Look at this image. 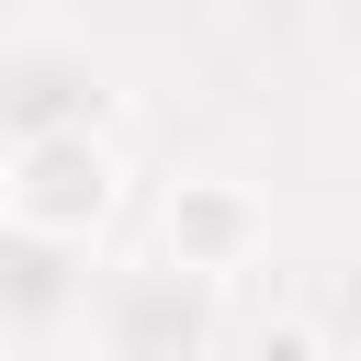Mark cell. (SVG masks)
I'll use <instances>...</instances> for the list:
<instances>
[{
  "label": "cell",
  "instance_id": "cell-2",
  "mask_svg": "<svg viewBox=\"0 0 361 361\" xmlns=\"http://www.w3.org/2000/svg\"><path fill=\"white\" fill-rule=\"evenodd\" d=\"M90 237H56L34 214L0 203V350L11 361H45L79 338V305H90Z\"/></svg>",
  "mask_w": 361,
  "mask_h": 361
},
{
  "label": "cell",
  "instance_id": "cell-5",
  "mask_svg": "<svg viewBox=\"0 0 361 361\" xmlns=\"http://www.w3.org/2000/svg\"><path fill=\"white\" fill-rule=\"evenodd\" d=\"M158 248L192 259V271H214V282H237V271L271 248V214H259L237 180H180L169 214H158Z\"/></svg>",
  "mask_w": 361,
  "mask_h": 361
},
{
  "label": "cell",
  "instance_id": "cell-1",
  "mask_svg": "<svg viewBox=\"0 0 361 361\" xmlns=\"http://www.w3.org/2000/svg\"><path fill=\"white\" fill-rule=\"evenodd\" d=\"M214 338H226V282L147 248L124 271H90V305H79L68 350H90V361H214Z\"/></svg>",
  "mask_w": 361,
  "mask_h": 361
},
{
  "label": "cell",
  "instance_id": "cell-4",
  "mask_svg": "<svg viewBox=\"0 0 361 361\" xmlns=\"http://www.w3.org/2000/svg\"><path fill=\"white\" fill-rule=\"evenodd\" d=\"M68 124H124L113 68L79 34H11L0 45V158L34 135H68Z\"/></svg>",
  "mask_w": 361,
  "mask_h": 361
},
{
  "label": "cell",
  "instance_id": "cell-3",
  "mask_svg": "<svg viewBox=\"0 0 361 361\" xmlns=\"http://www.w3.org/2000/svg\"><path fill=\"white\" fill-rule=\"evenodd\" d=\"M0 203L56 226V237H102L113 203H124V135L113 124H68V135H34L0 158Z\"/></svg>",
  "mask_w": 361,
  "mask_h": 361
},
{
  "label": "cell",
  "instance_id": "cell-6",
  "mask_svg": "<svg viewBox=\"0 0 361 361\" xmlns=\"http://www.w3.org/2000/svg\"><path fill=\"white\" fill-rule=\"evenodd\" d=\"M316 338H327L338 361H361V237L327 248V271H316Z\"/></svg>",
  "mask_w": 361,
  "mask_h": 361
}]
</instances>
